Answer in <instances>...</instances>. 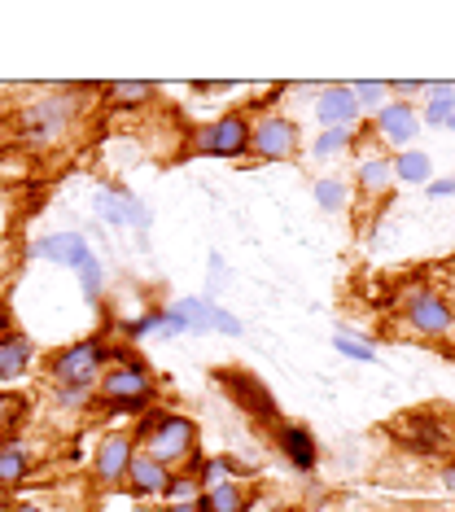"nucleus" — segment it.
I'll return each instance as SVG.
<instances>
[{
    "label": "nucleus",
    "instance_id": "nucleus-1",
    "mask_svg": "<svg viewBox=\"0 0 455 512\" xmlns=\"http://www.w3.org/2000/svg\"><path fill=\"white\" fill-rule=\"evenodd\" d=\"M119 359L110 342L101 333L92 337H79V342L62 346L57 355H49V381H53V394L62 403H88L92 390H97L101 372Z\"/></svg>",
    "mask_w": 455,
    "mask_h": 512
},
{
    "label": "nucleus",
    "instance_id": "nucleus-2",
    "mask_svg": "<svg viewBox=\"0 0 455 512\" xmlns=\"http://www.w3.org/2000/svg\"><path fill=\"white\" fill-rule=\"evenodd\" d=\"M136 451L154 456L158 464L167 469H184V473H197L202 469V456H197V425L180 412H145L136 425Z\"/></svg>",
    "mask_w": 455,
    "mask_h": 512
},
{
    "label": "nucleus",
    "instance_id": "nucleus-3",
    "mask_svg": "<svg viewBox=\"0 0 455 512\" xmlns=\"http://www.w3.org/2000/svg\"><path fill=\"white\" fill-rule=\"evenodd\" d=\"M79 110H84V101H79L75 88H53V92H40V97H31L27 106L18 110V127H22V141L35 145V149H49L57 145L62 136L75 127Z\"/></svg>",
    "mask_w": 455,
    "mask_h": 512
},
{
    "label": "nucleus",
    "instance_id": "nucleus-4",
    "mask_svg": "<svg viewBox=\"0 0 455 512\" xmlns=\"http://www.w3.org/2000/svg\"><path fill=\"white\" fill-rule=\"evenodd\" d=\"M149 399H154V372H149L145 359L119 355L110 368L101 372V381H97V403L101 407H114V412H140Z\"/></svg>",
    "mask_w": 455,
    "mask_h": 512
},
{
    "label": "nucleus",
    "instance_id": "nucleus-5",
    "mask_svg": "<svg viewBox=\"0 0 455 512\" xmlns=\"http://www.w3.org/2000/svg\"><path fill=\"white\" fill-rule=\"evenodd\" d=\"M250 132H254V123L245 119L241 110L219 114L215 123H206V127L193 132V154H202V158H245L250 154Z\"/></svg>",
    "mask_w": 455,
    "mask_h": 512
},
{
    "label": "nucleus",
    "instance_id": "nucleus-6",
    "mask_svg": "<svg viewBox=\"0 0 455 512\" xmlns=\"http://www.w3.org/2000/svg\"><path fill=\"white\" fill-rule=\"evenodd\" d=\"M403 320H407V329H416L420 337H447L455 329L451 302L442 294H434V289H407L403 294Z\"/></svg>",
    "mask_w": 455,
    "mask_h": 512
},
{
    "label": "nucleus",
    "instance_id": "nucleus-7",
    "mask_svg": "<svg viewBox=\"0 0 455 512\" xmlns=\"http://www.w3.org/2000/svg\"><path fill=\"white\" fill-rule=\"evenodd\" d=\"M132 456H136V438L114 429V434L101 438L97 456H92V477H97L101 491H123L127 482V469H132Z\"/></svg>",
    "mask_w": 455,
    "mask_h": 512
},
{
    "label": "nucleus",
    "instance_id": "nucleus-8",
    "mask_svg": "<svg viewBox=\"0 0 455 512\" xmlns=\"http://www.w3.org/2000/svg\"><path fill=\"white\" fill-rule=\"evenodd\" d=\"M298 123L285 119V114H267V119L254 123L250 132V154L263 162H285L298 154Z\"/></svg>",
    "mask_w": 455,
    "mask_h": 512
},
{
    "label": "nucleus",
    "instance_id": "nucleus-9",
    "mask_svg": "<svg viewBox=\"0 0 455 512\" xmlns=\"http://www.w3.org/2000/svg\"><path fill=\"white\" fill-rule=\"evenodd\" d=\"M372 132L381 136L390 149H412V141L420 136V114L412 101H385V106L377 110V123H372Z\"/></svg>",
    "mask_w": 455,
    "mask_h": 512
},
{
    "label": "nucleus",
    "instance_id": "nucleus-10",
    "mask_svg": "<svg viewBox=\"0 0 455 512\" xmlns=\"http://www.w3.org/2000/svg\"><path fill=\"white\" fill-rule=\"evenodd\" d=\"M27 254H31V259H49V263L75 267V272H84V267L97 259L92 246H88V237H79V232H53V237H40Z\"/></svg>",
    "mask_w": 455,
    "mask_h": 512
},
{
    "label": "nucleus",
    "instance_id": "nucleus-11",
    "mask_svg": "<svg viewBox=\"0 0 455 512\" xmlns=\"http://www.w3.org/2000/svg\"><path fill=\"white\" fill-rule=\"evenodd\" d=\"M31 359H35V342L27 333H18L5 311H0V381H5V386L18 381L22 372L31 368Z\"/></svg>",
    "mask_w": 455,
    "mask_h": 512
},
{
    "label": "nucleus",
    "instance_id": "nucleus-12",
    "mask_svg": "<svg viewBox=\"0 0 455 512\" xmlns=\"http://www.w3.org/2000/svg\"><path fill=\"white\" fill-rule=\"evenodd\" d=\"M97 215L105 219V224H114V228H127V224L140 228V232L149 228V211L123 189H97Z\"/></svg>",
    "mask_w": 455,
    "mask_h": 512
},
{
    "label": "nucleus",
    "instance_id": "nucleus-13",
    "mask_svg": "<svg viewBox=\"0 0 455 512\" xmlns=\"http://www.w3.org/2000/svg\"><path fill=\"white\" fill-rule=\"evenodd\" d=\"M315 114H320L324 132H329V127H355L359 101H355V92H350V84H329V88H320Z\"/></svg>",
    "mask_w": 455,
    "mask_h": 512
},
{
    "label": "nucleus",
    "instance_id": "nucleus-14",
    "mask_svg": "<svg viewBox=\"0 0 455 512\" xmlns=\"http://www.w3.org/2000/svg\"><path fill=\"white\" fill-rule=\"evenodd\" d=\"M127 491L140 495V499H149V495H167V486H171V469L167 464H158L154 456H145V451H136L132 456V469H127Z\"/></svg>",
    "mask_w": 455,
    "mask_h": 512
},
{
    "label": "nucleus",
    "instance_id": "nucleus-15",
    "mask_svg": "<svg viewBox=\"0 0 455 512\" xmlns=\"http://www.w3.org/2000/svg\"><path fill=\"white\" fill-rule=\"evenodd\" d=\"M276 442H280V451H285V460L294 464V469H302V473H311L315 460H320V451H315V438H311L307 425H280Z\"/></svg>",
    "mask_w": 455,
    "mask_h": 512
},
{
    "label": "nucleus",
    "instance_id": "nucleus-16",
    "mask_svg": "<svg viewBox=\"0 0 455 512\" xmlns=\"http://www.w3.org/2000/svg\"><path fill=\"white\" fill-rule=\"evenodd\" d=\"M27 473H31V447L22 438H5L0 442V491L22 486Z\"/></svg>",
    "mask_w": 455,
    "mask_h": 512
},
{
    "label": "nucleus",
    "instance_id": "nucleus-17",
    "mask_svg": "<svg viewBox=\"0 0 455 512\" xmlns=\"http://www.w3.org/2000/svg\"><path fill=\"white\" fill-rule=\"evenodd\" d=\"M254 504V491L245 482H228L224 486H210V491H202V508L206 512H250Z\"/></svg>",
    "mask_w": 455,
    "mask_h": 512
},
{
    "label": "nucleus",
    "instance_id": "nucleus-18",
    "mask_svg": "<svg viewBox=\"0 0 455 512\" xmlns=\"http://www.w3.org/2000/svg\"><path fill=\"white\" fill-rule=\"evenodd\" d=\"M394 158H364L359 162V189H364L368 197H385L394 189Z\"/></svg>",
    "mask_w": 455,
    "mask_h": 512
},
{
    "label": "nucleus",
    "instance_id": "nucleus-19",
    "mask_svg": "<svg viewBox=\"0 0 455 512\" xmlns=\"http://www.w3.org/2000/svg\"><path fill=\"white\" fill-rule=\"evenodd\" d=\"M455 114V84H429L425 88V114L420 119L434 123V127H447Z\"/></svg>",
    "mask_w": 455,
    "mask_h": 512
},
{
    "label": "nucleus",
    "instance_id": "nucleus-20",
    "mask_svg": "<svg viewBox=\"0 0 455 512\" xmlns=\"http://www.w3.org/2000/svg\"><path fill=\"white\" fill-rule=\"evenodd\" d=\"M394 180H403V184H429V180H434V158L420 154V149H403V154L394 158Z\"/></svg>",
    "mask_w": 455,
    "mask_h": 512
},
{
    "label": "nucleus",
    "instance_id": "nucleus-21",
    "mask_svg": "<svg viewBox=\"0 0 455 512\" xmlns=\"http://www.w3.org/2000/svg\"><path fill=\"white\" fill-rule=\"evenodd\" d=\"M101 92L114 101V106H145V101H154V97H158V88H154V84H145V79H127V84H105Z\"/></svg>",
    "mask_w": 455,
    "mask_h": 512
},
{
    "label": "nucleus",
    "instance_id": "nucleus-22",
    "mask_svg": "<svg viewBox=\"0 0 455 512\" xmlns=\"http://www.w3.org/2000/svg\"><path fill=\"white\" fill-rule=\"evenodd\" d=\"M171 311L189 324V333H206L210 320H215V302H206V298H180Z\"/></svg>",
    "mask_w": 455,
    "mask_h": 512
},
{
    "label": "nucleus",
    "instance_id": "nucleus-23",
    "mask_svg": "<svg viewBox=\"0 0 455 512\" xmlns=\"http://www.w3.org/2000/svg\"><path fill=\"white\" fill-rule=\"evenodd\" d=\"M350 92H355V101H359V114L364 110L377 114L385 106V97H390V84H381V79H359V84H350Z\"/></svg>",
    "mask_w": 455,
    "mask_h": 512
},
{
    "label": "nucleus",
    "instance_id": "nucleus-24",
    "mask_svg": "<svg viewBox=\"0 0 455 512\" xmlns=\"http://www.w3.org/2000/svg\"><path fill=\"white\" fill-rule=\"evenodd\" d=\"M359 141V132L355 127H329V132L315 141V158H329V154H346L350 145Z\"/></svg>",
    "mask_w": 455,
    "mask_h": 512
},
{
    "label": "nucleus",
    "instance_id": "nucleus-25",
    "mask_svg": "<svg viewBox=\"0 0 455 512\" xmlns=\"http://www.w3.org/2000/svg\"><path fill=\"white\" fill-rule=\"evenodd\" d=\"M315 202H320L324 211H346V184H337V180H315Z\"/></svg>",
    "mask_w": 455,
    "mask_h": 512
},
{
    "label": "nucleus",
    "instance_id": "nucleus-26",
    "mask_svg": "<svg viewBox=\"0 0 455 512\" xmlns=\"http://www.w3.org/2000/svg\"><path fill=\"white\" fill-rule=\"evenodd\" d=\"M79 285H84V298L92 302V307H97V302H101V289H105V272H101L97 259H92L84 272H79Z\"/></svg>",
    "mask_w": 455,
    "mask_h": 512
},
{
    "label": "nucleus",
    "instance_id": "nucleus-27",
    "mask_svg": "<svg viewBox=\"0 0 455 512\" xmlns=\"http://www.w3.org/2000/svg\"><path fill=\"white\" fill-rule=\"evenodd\" d=\"M333 351H337V355H346V359H359V364H372V359H377V351H372V346L355 342V337H342V333L333 337Z\"/></svg>",
    "mask_w": 455,
    "mask_h": 512
},
{
    "label": "nucleus",
    "instance_id": "nucleus-28",
    "mask_svg": "<svg viewBox=\"0 0 455 512\" xmlns=\"http://www.w3.org/2000/svg\"><path fill=\"white\" fill-rule=\"evenodd\" d=\"M210 329H219V333H232V337H237V333H241V320H237V316H228L224 307H215V320H210Z\"/></svg>",
    "mask_w": 455,
    "mask_h": 512
},
{
    "label": "nucleus",
    "instance_id": "nucleus-29",
    "mask_svg": "<svg viewBox=\"0 0 455 512\" xmlns=\"http://www.w3.org/2000/svg\"><path fill=\"white\" fill-rule=\"evenodd\" d=\"M429 84H416V79H399V84H390L394 97H425Z\"/></svg>",
    "mask_w": 455,
    "mask_h": 512
},
{
    "label": "nucleus",
    "instance_id": "nucleus-30",
    "mask_svg": "<svg viewBox=\"0 0 455 512\" xmlns=\"http://www.w3.org/2000/svg\"><path fill=\"white\" fill-rule=\"evenodd\" d=\"M167 512H206V508H202V495H197V499H171Z\"/></svg>",
    "mask_w": 455,
    "mask_h": 512
},
{
    "label": "nucleus",
    "instance_id": "nucleus-31",
    "mask_svg": "<svg viewBox=\"0 0 455 512\" xmlns=\"http://www.w3.org/2000/svg\"><path fill=\"white\" fill-rule=\"evenodd\" d=\"M425 189H429V197H451L455 193V180H429Z\"/></svg>",
    "mask_w": 455,
    "mask_h": 512
},
{
    "label": "nucleus",
    "instance_id": "nucleus-32",
    "mask_svg": "<svg viewBox=\"0 0 455 512\" xmlns=\"http://www.w3.org/2000/svg\"><path fill=\"white\" fill-rule=\"evenodd\" d=\"M438 482H442V486H447V491L455 495V460H451V464H442V469H438Z\"/></svg>",
    "mask_w": 455,
    "mask_h": 512
},
{
    "label": "nucleus",
    "instance_id": "nucleus-33",
    "mask_svg": "<svg viewBox=\"0 0 455 512\" xmlns=\"http://www.w3.org/2000/svg\"><path fill=\"white\" fill-rule=\"evenodd\" d=\"M5 512H49V508H40V504H14V508H5Z\"/></svg>",
    "mask_w": 455,
    "mask_h": 512
},
{
    "label": "nucleus",
    "instance_id": "nucleus-34",
    "mask_svg": "<svg viewBox=\"0 0 455 512\" xmlns=\"http://www.w3.org/2000/svg\"><path fill=\"white\" fill-rule=\"evenodd\" d=\"M267 512H294V508H289V504H276V508H267Z\"/></svg>",
    "mask_w": 455,
    "mask_h": 512
},
{
    "label": "nucleus",
    "instance_id": "nucleus-35",
    "mask_svg": "<svg viewBox=\"0 0 455 512\" xmlns=\"http://www.w3.org/2000/svg\"><path fill=\"white\" fill-rule=\"evenodd\" d=\"M447 127H455V114H451V123H447Z\"/></svg>",
    "mask_w": 455,
    "mask_h": 512
}]
</instances>
